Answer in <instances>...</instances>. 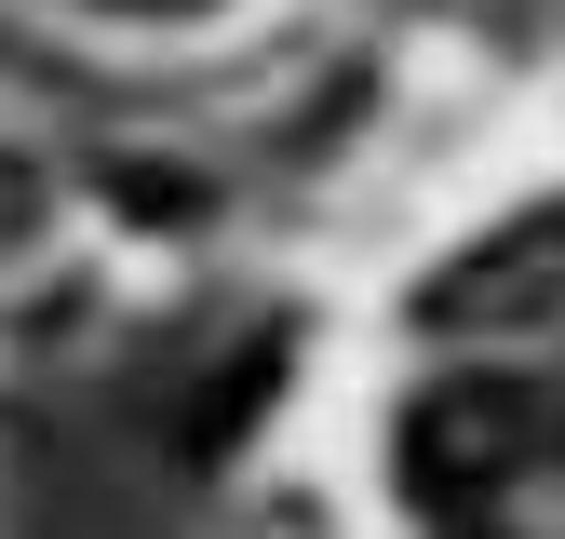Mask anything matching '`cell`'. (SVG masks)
I'll list each match as a JSON object with an SVG mask.
<instances>
[{
	"mask_svg": "<svg viewBox=\"0 0 565 539\" xmlns=\"http://www.w3.org/2000/svg\"><path fill=\"white\" fill-rule=\"evenodd\" d=\"M95 14H216V0H95Z\"/></svg>",
	"mask_w": 565,
	"mask_h": 539,
	"instance_id": "5b68a950",
	"label": "cell"
},
{
	"mask_svg": "<svg viewBox=\"0 0 565 539\" xmlns=\"http://www.w3.org/2000/svg\"><path fill=\"white\" fill-rule=\"evenodd\" d=\"M0 230H41V176L28 162H0Z\"/></svg>",
	"mask_w": 565,
	"mask_h": 539,
	"instance_id": "277c9868",
	"label": "cell"
},
{
	"mask_svg": "<svg viewBox=\"0 0 565 539\" xmlns=\"http://www.w3.org/2000/svg\"><path fill=\"white\" fill-rule=\"evenodd\" d=\"M552 445H565V391H552Z\"/></svg>",
	"mask_w": 565,
	"mask_h": 539,
	"instance_id": "8992f818",
	"label": "cell"
},
{
	"mask_svg": "<svg viewBox=\"0 0 565 539\" xmlns=\"http://www.w3.org/2000/svg\"><path fill=\"white\" fill-rule=\"evenodd\" d=\"M525 458H552V391L539 378H499V364H458L404 404V499H499Z\"/></svg>",
	"mask_w": 565,
	"mask_h": 539,
	"instance_id": "6da1fadb",
	"label": "cell"
},
{
	"mask_svg": "<svg viewBox=\"0 0 565 539\" xmlns=\"http://www.w3.org/2000/svg\"><path fill=\"white\" fill-rule=\"evenodd\" d=\"M552 310H565V202L499 216L471 256H445L431 284H417V324H431V337H525Z\"/></svg>",
	"mask_w": 565,
	"mask_h": 539,
	"instance_id": "7a4b0ae2",
	"label": "cell"
},
{
	"mask_svg": "<svg viewBox=\"0 0 565 539\" xmlns=\"http://www.w3.org/2000/svg\"><path fill=\"white\" fill-rule=\"evenodd\" d=\"M269 378H282V337H256V351H230V364H216V391L189 404V432H175V445H189V458H230V432H256Z\"/></svg>",
	"mask_w": 565,
	"mask_h": 539,
	"instance_id": "3957f363",
	"label": "cell"
}]
</instances>
